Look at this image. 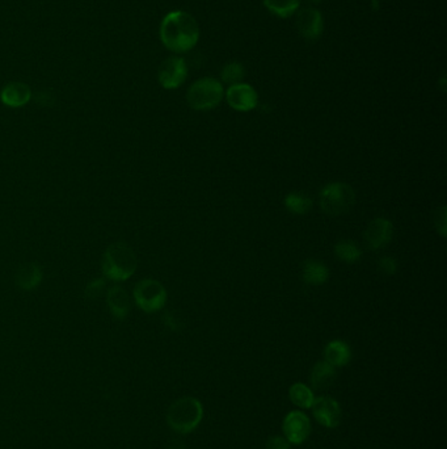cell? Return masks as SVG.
<instances>
[{
    "mask_svg": "<svg viewBox=\"0 0 447 449\" xmlns=\"http://www.w3.org/2000/svg\"><path fill=\"white\" fill-rule=\"evenodd\" d=\"M163 45L175 54L188 53L200 39V27L194 16L184 11H173L164 16L160 24Z\"/></svg>",
    "mask_w": 447,
    "mask_h": 449,
    "instance_id": "obj_1",
    "label": "cell"
},
{
    "mask_svg": "<svg viewBox=\"0 0 447 449\" xmlns=\"http://www.w3.org/2000/svg\"><path fill=\"white\" fill-rule=\"evenodd\" d=\"M138 267V259L134 250L125 242L112 243L105 250L101 260L104 278L113 281H126L132 278Z\"/></svg>",
    "mask_w": 447,
    "mask_h": 449,
    "instance_id": "obj_2",
    "label": "cell"
},
{
    "mask_svg": "<svg viewBox=\"0 0 447 449\" xmlns=\"http://www.w3.org/2000/svg\"><path fill=\"white\" fill-rule=\"evenodd\" d=\"M203 418V406L194 397H182L173 402L167 411V423L180 435L196 430Z\"/></svg>",
    "mask_w": 447,
    "mask_h": 449,
    "instance_id": "obj_3",
    "label": "cell"
},
{
    "mask_svg": "<svg viewBox=\"0 0 447 449\" xmlns=\"http://www.w3.org/2000/svg\"><path fill=\"white\" fill-rule=\"evenodd\" d=\"M319 202L325 214L339 217L348 213L354 207L355 191L346 183H329L320 191Z\"/></svg>",
    "mask_w": 447,
    "mask_h": 449,
    "instance_id": "obj_4",
    "label": "cell"
},
{
    "mask_svg": "<svg viewBox=\"0 0 447 449\" xmlns=\"http://www.w3.org/2000/svg\"><path fill=\"white\" fill-rule=\"evenodd\" d=\"M225 96L223 85L215 78H201L187 92V102L194 111H210L220 104Z\"/></svg>",
    "mask_w": 447,
    "mask_h": 449,
    "instance_id": "obj_5",
    "label": "cell"
},
{
    "mask_svg": "<svg viewBox=\"0 0 447 449\" xmlns=\"http://www.w3.org/2000/svg\"><path fill=\"white\" fill-rule=\"evenodd\" d=\"M134 301L144 313H156L167 304V290L153 278H143L134 288Z\"/></svg>",
    "mask_w": 447,
    "mask_h": 449,
    "instance_id": "obj_6",
    "label": "cell"
},
{
    "mask_svg": "<svg viewBox=\"0 0 447 449\" xmlns=\"http://www.w3.org/2000/svg\"><path fill=\"white\" fill-rule=\"evenodd\" d=\"M188 77V62L179 56H172L163 61L158 71V79L163 88L175 90L185 82Z\"/></svg>",
    "mask_w": 447,
    "mask_h": 449,
    "instance_id": "obj_7",
    "label": "cell"
},
{
    "mask_svg": "<svg viewBox=\"0 0 447 449\" xmlns=\"http://www.w3.org/2000/svg\"><path fill=\"white\" fill-rule=\"evenodd\" d=\"M282 431L291 445H301L311 435V422L303 411H290L282 422Z\"/></svg>",
    "mask_w": 447,
    "mask_h": 449,
    "instance_id": "obj_8",
    "label": "cell"
},
{
    "mask_svg": "<svg viewBox=\"0 0 447 449\" xmlns=\"http://www.w3.org/2000/svg\"><path fill=\"white\" fill-rule=\"evenodd\" d=\"M295 27L306 41L314 42L323 35V15L313 7L301 8L295 13Z\"/></svg>",
    "mask_w": 447,
    "mask_h": 449,
    "instance_id": "obj_9",
    "label": "cell"
},
{
    "mask_svg": "<svg viewBox=\"0 0 447 449\" xmlns=\"http://www.w3.org/2000/svg\"><path fill=\"white\" fill-rule=\"evenodd\" d=\"M315 419L325 429H336L343 418L340 403L332 397L322 395L315 398L311 406Z\"/></svg>",
    "mask_w": 447,
    "mask_h": 449,
    "instance_id": "obj_10",
    "label": "cell"
},
{
    "mask_svg": "<svg viewBox=\"0 0 447 449\" xmlns=\"http://www.w3.org/2000/svg\"><path fill=\"white\" fill-rule=\"evenodd\" d=\"M229 106L238 112L253 111L258 104V95L256 90L247 83H238L229 86L225 92Z\"/></svg>",
    "mask_w": 447,
    "mask_h": 449,
    "instance_id": "obj_11",
    "label": "cell"
},
{
    "mask_svg": "<svg viewBox=\"0 0 447 449\" xmlns=\"http://www.w3.org/2000/svg\"><path fill=\"white\" fill-rule=\"evenodd\" d=\"M394 237V225L386 219H375L367 225L363 231V239L369 249L372 251L381 250L389 245Z\"/></svg>",
    "mask_w": 447,
    "mask_h": 449,
    "instance_id": "obj_12",
    "label": "cell"
},
{
    "mask_svg": "<svg viewBox=\"0 0 447 449\" xmlns=\"http://www.w3.org/2000/svg\"><path fill=\"white\" fill-rule=\"evenodd\" d=\"M33 97L30 87L21 82H11L3 87L0 92V100L6 106L21 108L27 106Z\"/></svg>",
    "mask_w": 447,
    "mask_h": 449,
    "instance_id": "obj_13",
    "label": "cell"
},
{
    "mask_svg": "<svg viewBox=\"0 0 447 449\" xmlns=\"http://www.w3.org/2000/svg\"><path fill=\"white\" fill-rule=\"evenodd\" d=\"M106 304L115 319H125L130 313V297L124 288L120 285L109 288L106 292Z\"/></svg>",
    "mask_w": 447,
    "mask_h": 449,
    "instance_id": "obj_14",
    "label": "cell"
},
{
    "mask_svg": "<svg viewBox=\"0 0 447 449\" xmlns=\"http://www.w3.org/2000/svg\"><path fill=\"white\" fill-rule=\"evenodd\" d=\"M42 280H44L42 268L33 262L20 266L15 275L16 285L23 290H34L42 283Z\"/></svg>",
    "mask_w": 447,
    "mask_h": 449,
    "instance_id": "obj_15",
    "label": "cell"
},
{
    "mask_svg": "<svg viewBox=\"0 0 447 449\" xmlns=\"http://www.w3.org/2000/svg\"><path fill=\"white\" fill-rule=\"evenodd\" d=\"M324 360L334 368H341L352 360V350L344 340H332L324 350Z\"/></svg>",
    "mask_w": 447,
    "mask_h": 449,
    "instance_id": "obj_16",
    "label": "cell"
},
{
    "mask_svg": "<svg viewBox=\"0 0 447 449\" xmlns=\"http://www.w3.org/2000/svg\"><path fill=\"white\" fill-rule=\"evenodd\" d=\"M336 376V368L331 364L327 363L325 360L317 362L310 373V383L315 390H327L332 386Z\"/></svg>",
    "mask_w": 447,
    "mask_h": 449,
    "instance_id": "obj_17",
    "label": "cell"
},
{
    "mask_svg": "<svg viewBox=\"0 0 447 449\" xmlns=\"http://www.w3.org/2000/svg\"><path fill=\"white\" fill-rule=\"evenodd\" d=\"M329 278V269L317 260H307L302 269V278L308 285H322Z\"/></svg>",
    "mask_w": 447,
    "mask_h": 449,
    "instance_id": "obj_18",
    "label": "cell"
},
{
    "mask_svg": "<svg viewBox=\"0 0 447 449\" xmlns=\"http://www.w3.org/2000/svg\"><path fill=\"white\" fill-rule=\"evenodd\" d=\"M289 397L298 409H311L315 401L314 390L303 383H295L289 389Z\"/></svg>",
    "mask_w": 447,
    "mask_h": 449,
    "instance_id": "obj_19",
    "label": "cell"
},
{
    "mask_svg": "<svg viewBox=\"0 0 447 449\" xmlns=\"http://www.w3.org/2000/svg\"><path fill=\"white\" fill-rule=\"evenodd\" d=\"M264 7L277 18L289 19L301 7V0H263Z\"/></svg>",
    "mask_w": 447,
    "mask_h": 449,
    "instance_id": "obj_20",
    "label": "cell"
},
{
    "mask_svg": "<svg viewBox=\"0 0 447 449\" xmlns=\"http://www.w3.org/2000/svg\"><path fill=\"white\" fill-rule=\"evenodd\" d=\"M285 208L293 214L303 216L311 211L314 201L302 192H291L285 197Z\"/></svg>",
    "mask_w": 447,
    "mask_h": 449,
    "instance_id": "obj_21",
    "label": "cell"
},
{
    "mask_svg": "<svg viewBox=\"0 0 447 449\" xmlns=\"http://www.w3.org/2000/svg\"><path fill=\"white\" fill-rule=\"evenodd\" d=\"M334 254L339 260L352 264V263H357L361 259L362 250L355 242L346 239V240H340L334 246Z\"/></svg>",
    "mask_w": 447,
    "mask_h": 449,
    "instance_id": "obj_22",
    "label": "cell"
},
{
    "mask_svg": "<svg viewBox=\"0 0 447 449\" xmlns=\"http://www.w3.org/2000/svg\"><path fill=\"white\" fill-rule=\"evenodd\" d=\"M244 75H246V70L240 62H229L227 65H225L220 71L222 82L229 85V87L241 83Z\"/></svg>",
    "mask_w": 447,
    "mask_h": 449,
    "instance_id": "obj_23",
    "label": "cell"
},
{
    "mask_svg": "<svg viewBox=\"0 0 447 449\" xmlns=\"http://www.w3.org/2000/svg\"><path fill=\"white\" fill-rule=\"evenodd\" d=\"M105 289V278H95V280H92L91 283H88L87 284L86 289H84V293H86V296L88 298H91V300H94V298H97V297L101 296V293L104 292Z\"/></svg>",
    "mask_w": 447,
    "mask_h": 449,
    "instance_id": "obj_24",
    "label": "cell"
},
{
    "mask_svg": "<svg viewBox=\"0 0 447 449\" xmlns=\"http://www.w3.org/2000/svg\"><path fill=\"white\" fill-rule=\"evenodd\" d=\"M398 262L395 260L394 258H391V257H383V258L379 259V262H378V269H379V272L383 273V275H386V276H392V275H395L396 272H398Z\"/></svg>",
    "mask_w": 447,
    "mask_h": 449,
    "instance_id": "obj_25",
    "label": "cell"
},
{
    "mask_svg": "<svg viewBox=\"0 0 447 449\" xmlns=\"http://www.w3.org/2000/svg\"><path fill=\"white\" fill-rule=\"evenodd\" d=\"M34 102H36L39 106L50 108V106H53L56 104V95H54L51 91H49V90H41L39 92H36Z\"/></svg>",
    "mask_w": 447,
    "mask_h": 449,
    "instance_id": "obj_26",
    "label": "cell"
},
{
    "mask_svg": "<svg viewBox=\"0 0 447 449\" xmlns=\"http://www.w3.org/2000/svg\"><path fill=\"white\" fill-rule=\"evenodd\" d=\"M434 225L441 237H446V207H441L434 214Z\"/></svg>",
    "mask_w": 447,
    "mask_h": 449,
    "instance_id": "obj_27",
    "label": "cell"
},
{
    "mask_svg": "<svg viewBox=\"0 0 447 449\" xmlns=\"http://www.w3.org/2000/svg\"><path fill=\"white\" fill-rule=\"evenodd\" d=\"M267 449H290L291 444L286 440L285 436H279V435H273L267 440L265 444Z\"/></svg>",
    "mask_w": 447,
    "mask_h": 449,
    "instance_id": "obj_28",
    "label": "cell"
},
{
    "mask_svg": "<svg viewBox=\"0 0 447 449\" xmlns=\"http://www.w3.org/2000/svg\"><path fill=\"white\" fill-rule=\"evenodd\" d=\"M167 449H188L184 443H181L179 440H173L171 444L168 445Z\"/></svg>",
    "mask_w": 447,
    "mask_h": 449,
    "instance_id": "obj_29",
    "label": "cell"
},
{
    "mask_svg": "<svg viewBox=\"0 0 447 449\" xmlns=\"http://www.w3.org/2000/svg\"><path fill=\"white\" fill-rule=\"evenodd\" d=\"M379 0H371V7H372V10H378V7H379Z\"/></svg>",
    "mask_w": 447,
    "mask_h": 449,
    "instance_id": "obj_30",
    "label": "cell"
},
{
    "mask_svg": "<svg viewBox=\"0 0 447 449\" xmlns=\"http://www.w3.org/2000/svg\"><path fill=\"white\" fill-rule=\"evenodd\" d=\"M308 3H311V4H319V3H322L323 0H307Z\"/></svg>",
    "mask_w": 447,
    "mask_h": 449,
    "instance_id": "obj_31",
    "label": "cell"
}]
</instances>
